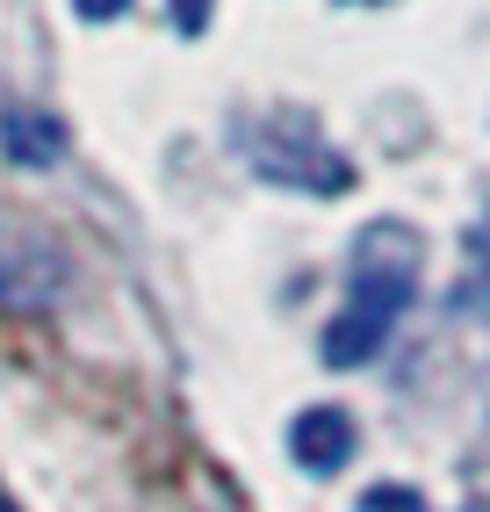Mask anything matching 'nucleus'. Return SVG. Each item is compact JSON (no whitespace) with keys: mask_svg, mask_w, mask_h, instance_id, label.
<instances>
[{"mask_svg":"<svg viewBox=\"0 0 490 512\" xmlns=\"http://www.w3.org/2000/svg\"><path fill=\"white\" fill-rule=\"evenodd\" d=\"M354 512H426V498H418L411 484H368Z\"/></svg>","mask_w":490,"mask_h":512,"instance_id":"obj_6","label":"nucleus"},{"mask_svg":"<svg viewBox=\"0 0 490 512\" xmlns=\"http://www.w3.org/2000/svg\"><path fill=\"white\" fill-rule=\"evenodd\" d=\"M289 455L310 476L346 469V455H354V419H346L339 404H310V412H296V426H289Z\"/></svg>","mask_w":490,"mask_h":512,"instance_id":"obj_4","label":"nucleus"},{"mask_svg":"<svg viewBox=\"0 0 490 512\" xmlns=\"http://www.w3.org/2000/svg\"><path fill=\"white\" fill-rule=\"evenodd\" d=\"M418 253H426V246H418V231L397 224V217H382V224H368L354 238V296H346V311L318 339L325 368H361V361L382 354L397 311H404L411 289H418Z\"/></svg>","mask_w":490,"mask_h":512,"instance_id":"obj_1","label":"nucleus"},{"mask_svg":"<svg viewBox=\"0 0 490 512\" xmlns=\"http://www.w3.org/2000/svg\"><path fill=\"white\" fill-rule=\"evenodd\" d=\"M123 8H130V0H73V15H80V22H116Z\"/></svg>","mask_w":490,"mask_h":512,"instance_id":"obj_8","label":"nucleus"},{"mask_svg":"<svg viewBox=\"0 0 490 512\" xmlns=\"http://www.w3.org/2000/svg\"><path fill=\"white\" fill-rule=\"evenodd\" d=\"M0 512H15V505H8V498H0Z\"/></svg>","mask_w":490,"mask_h":512,"instance_id":"obj_9","label":"nucleus"},{"mask_svg":"<svg viewBox=\"0 0 490 512\" xmlns=\"http://www.w3.org/2000/svg\"><path fill=\"white\" fill-rule=\"evenodd\" d=\"M73 289V253L44 224L0 217V311H37Z\"/></svg>","mask_w":490,"mask_h":512,"instance_id":"obj_2","label":"nucleus"},{"mask_svg":"<svg viewBox=\"0 0 490 512\" xmlns=\"http://www.w3.org/2000/svg\"><path fill=\"white\" fill-rule=\"evenodd\" d=\"M0 152L15 166H58L65 159V123L51 109H8L0 116Z\"/></svg>","mask_w":490,"mask_h":512,"instance_id":"obj_5","label":"nucleus"},{"mask_svg":"<svg viewBox=\"0 0 490 512\" xmlns=\"http://www.w3.org/2000/svg\"><path fill=\"white\" fill-rule=\"evenodd\" d=\"M253 166L267 181H296V188H318V195H339L346 181H354L332 145H318L310 130H303V145H282V138H274V123H267V138L253 145Z\"/></svg>","mask_w":490,"mask_h":512,"instance_id":"obj_3","label":"nucleus"},{"mask_svg":"<svg viewBox=\"0 0 490 512\" xmlns=\"http://www.w3.org/2000/svg\"><path fill=\"white\" fill-rule=\"evenodd\" d=\"M209 15H217V0H173V29H181V37H202Z\"/></svg>","mask_w":490,"mask_h":512,"instance_id":"obj_7","label":"nucleus"}]
</instances>
